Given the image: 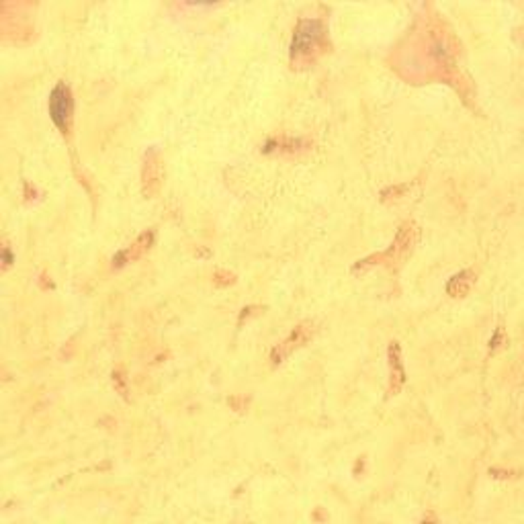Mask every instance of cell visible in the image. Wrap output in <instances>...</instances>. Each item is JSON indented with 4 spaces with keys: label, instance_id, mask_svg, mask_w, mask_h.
<instances>
[{
    "label": "cell",
    "instance_id": "1",
    "mask_svg": "<svg viewBox=\"0 0 524 524\" xmlns=\"http://www.w3.org/2000/svg\"><path fill=\"white\" fill-rule=\"evenodd\" d=\"M324 39V23L317 19H301L293 33L291 41V56L293 58H306Z\"/></svg>",
    "mask_w": 524,
    "mask_h": 524
},
{
    "label": "cell",
    "instance_id": "2",
    "mask_svg": "<svg viewBox=\"0 0 524 524\" xmlns=\"http://www.w3.org/2000/svg\"><path fill=\"white\" fill-rule=\"evenodd\" d=\"M50 117L63 135L70 133L74 119V98L66 82H60L50 94Z\"/></svg>",
    "mask_w": 524,
    "mask_h": 524
},
{
    "label": "cell",
    "instance_id": "3",
    "mask_svg": "<svg viewBox=\"0 0 524 524\" xmlns=\"http://www.w3.org/2000/svg\"><path fill=\"white\" fill-rule=\"evenodd\" d=\"M311 336H313V324H311V322L299 324V326L289 334V338L283 340L277 348L273 350V363H275V365L283 363V359H287L293 350L301 348Z\"/></svg>",
    "mask_w": 524,
    "mask_h": 524
},
{
    "label": "cell",
    "instance_id": "4",
    "mask_svg": "<svg viewBox=\"0 0 524 524\" xmlns=\"http://www.w3.org/2000/svg\"><path fill=\"white\" fill-rule=\"evenodd\" d=\"M152 242H154V234H152V232L142 234V236L135 240V244H133V246H129L127 250H123V252H119V254H117V258H113V262H115L117 267H123V264H127V262H131V260L140 258L146 250H150Z\"/></svg>",
    "mask_w": 524,
    "mask_h": 524
},
{
    "label": "cell",
    "instance_id": "5",
    "mask_svg": "<svg viewBox=\"0 0 524 524\" xmlns=\"http://www.w3.org/2000/svg\"><path fill=\"white\" fill-rule=\"evenodd\" d=\"M471 285H473V275H471L469 271H463V273L455 275V277L449 280L447 291H449V295H453V297H463V295L469 293Z\"/></svg>",
    "mask_w": 524,
    "mask_h": 524
},
{
    "label": "cell",
    "instance_id": "6",
    "mask_svg": "<svg viewBox=\"0 0 524 524\" xmlns=\"http://www.w3.org/2000/svg\"><path fill=\"white\" fill-rule=\"evenodd\" d=\"M389 354H391V375H396V379H398V389H400L403 379H405V373H403V367H401L400 361V346H398V344H391Z\"/></svg>",
    "mask_w": 524,
    "mask_h": 524
},
{
    "label": "cell",
    "instance_id": "7",
    "mask_svg": "<svg viewBox=\"0 0 524 524\" xmlns=\"http://www.w3.org/2000/svg\"><path fill=\"white\" fill-rule=\"evenodd\" d=\"M13 260H15V256H13V250H10V246L2 248V262H4V269H8V267L13 264Z\"/></svg>",
    "mask_w": 524,
    "mask_h": 524
}]
</instances>
